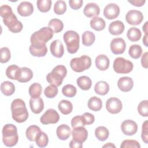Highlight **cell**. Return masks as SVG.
Here are the masks:
<instances>
[{
    "mask_svg": "<svg viewBox=\"0 0 148 148\" xmlns=\"http://www.w3.org/2000/svg\"><path fill=\"white\" fill-rule=\"evenodd\" d=\"M95 40V36L93 32L90 31H86L82 34V43L86 46H90Z\"/></svg>",
    "mask_w": 148,
    "mask_h": 148,
    "instance_id": "35",
    "label": "cell"
},
{
    "mask_svg": "<svg viewBox=\"0 0 148 148\" xmlns=\"http://www.w3.org/2000/svg\"><path fill=\"white\" fill-rule=\"evenodd\" d=\"M143 19L142 13L137 10H131L127 12L125 16L126 21L130 25H138L140 24Z\"/></svg>",
    "mask_w": 148,
    "mask_h": 148,
    "instance_id": "10",
    "label": "cell"
},
{
    "mask_svg": "<svg viewBox=\"0 0 148 148\" xmlns=\"http://www.w3.org/2000/svg\"><path fill=\"white\" fill-rule=\"evenodd\" d=\"M142 53V49L139 45H132L130 47L128 54L134 59L139 58Z\"/></svg>",
    "mask_w": 148,
    "mask_h": 148,
    "instance_id": "40",
    "label": "cell"
},
{
    "mask_svg": "<svg viewBox=\"0 0 148 148\" xmlns=\"http://www.w3.org/2000/svg\"><path fill=\"white\" fill-rule=\"evenodd\" d=\"M114 71L117 73H128L131 72L134 68L132 62L123 57L116 58L113 65Z\"/></svg>",
    "mask_w": 148,
    "mask_h": 148,
    "instance_id": "8",
    "label": "cell"
},
{
    "mask_svg": "<svg viewBox=\"0 0 148 148\" xmlns=\"http://www.w3.org/2000/svg\"><path fill=\"white\" fill-rule=\"evenodd\" d=\"M66 73V67L62 65H58L55 66L52 71L47 75L46 80L50 84L58 87L61 85Z\"/></svg>",
    "mask_w": 148,
    "mask_h": 148,
    "instance_id": "5",
    "label": "cell"
},
{
    "mask_svg": "<svg viewBox=\"0 0 148 148\" xmlns=\"http://www.w3.org/2000/svg\"><path fill=\"white\" fill-rule=\"evenodd\" d=\"M117 86L121 91L128 92L133 88V80L132 78L128 76L121 77L117 81Z\"/></svg>",
    "mask_w": 148,
    "mask_h": 148,
    "instance_id": "19",
    "label": "cell"
},
{
    "mask_svg": "<svg viewBox=\"0 0 148 148\" xmlns=\"http://www.w3.org/2000/svg\"><path fill=\"white\" fill-rule=\"evenodd\" d=\"M29 50L31 55L34 57H44L47 53V48L46 45L43 46H35L31 45Z\"/></svg>",
    "mask_w": 148,
    "mask_h": 148,
    "instance_id": "25",
    "label": "cell"
},
{
    "mask_svg": "<svg viewBox=\"0 0 148 148\" xmlns=\"http://www.w3.org/2000/svg\"><path fill=\"white\" fill-rule=\"evenodd\" d=\"M71 128L66 124H61L59 125L56 130L57 137L62 140H66L71 135Z\"/></svg>",
    "mask_w": 148,
    "mask_h": 148,
    "instance_id": "24",
    "label": "cell"
},
{
    "mask_svg": "<svg viewBox=\"0 0 148 148\" xmlns=\"http://www.w3.org/2000/svg\"><path fill=\"white\" fill-rule=\"evenodd\" d=\"M2 141L8 147L15 146L18 140L17 127L12 124H7L2 128Z\"/></svg>",
    "mask_w": 148,
    "mask_h": 148,
    "instance_id": "4",
    "label": "cell"
},
{
    "mask_svg": "<svg viewBox=\"0 0 148 148\" xmlns=\"http://www.w3.org/2000/svg\"><path fill=\"white\" fill-rule=\"evenodd\" d=\"M127 36L131 42H137L140 39L142 33L139 29L136 27H131L127 31Z\"/></svg>",
    "mask_w": 148,
    "mask_h": 148,
    "instance_id": "34",
    "label": "cell"
},
{
    "mask_svg": "<svg viewBox=\"0 0 148 148\" xmlns=\"http://www.w3.org/2000/svg\"><path fill=\"white\" fill-rule=\"evenodd\" d=\"M0 16L3 18L4 24L12 32L18 33L23 29V24L17 20L12 8L9 5H3L0 7Z\"/></svg>",
    "mask_w": 148,
    "mask_h": 148,
    "instance_id": "1",
    "label": "cell"
},
{
    "mask_svg": "<svg viewBox=\"0 0 148 148\" xmlns=\"http://www.w3.org/2000/svg\"><path fill=\"white\" fill-rule=\"evenodd\" d=\"M18 13L23 17H27L31 15L34 12L33 5L27 1L21 2L17 6Z\"/></svg>",
    "mask_w": 148,
    "mask_h": 148,
    "instance_id": "18",
    "label": "cell"
},
{
    "mask_svg": "<svg viewBox=\"0 0 148 148\" xmlns=\"http://www.w3.org/2000/svg\"><path fill=\"white\" fill-rule=\"evenodd\" d=\"M58 91V90L57 86L50 84L45 89L44 94L49 98H53L57 95Z\"/></svg>",
    "mask_w": 148,
    "mask_h": 148,
    "instance_id": "44",
    "label": "cell"
},
{
    "mask_svg": "<svg viewBox=\"0 0 148 148\" xmlns=\"http://www.w3.org/2000/svg\"><path fill=\"white\" fill-rule=\"evenodd\" d=\"M91 27L95 31H100L103 30L106 26V23L105 20L99 17H94L91 20L90 23Z\"/></svg>",
    "mask_w": 148,
    "mask_h": 148,
    "instance_id": "26",
    "label": "cell"
},
{
    "mask_svg": "<svg viewBox=\"0 0 148 148\" xmlns=\"http://www.w3.org/2000/svg\"><path fill=\"white\" fill-rule=\"evenodd\" d=\"M91 65V58L86 55L72 58L70 61L72 69L76 72H82L88 69Z\"/></svg>",
    "mask_w": 148,
    "mask_h": 148,
    "instance_id": "7",
    "label": "cell"
},
{
    "mask_svg": "<svg viewBox=\"0 0 148 148\" xmlns=\"http://www.w3.org/2000/svg\"><path fill=\"white\" fill-rule=\"evenodd\" d=\"M50 49L51 54L57 58L62 57L64 53L63 44L58 39L54 40L51 42L50 44Z\"/></svg>",
    "mask_w": 148,
    "mask_h": 148,
    "instance_id": "16",
    "label": "cell"
},
{
    "mask_svg": "<svg viewBox=\"0 0 148 148\" xmlns=\"http://www.w3.org/2000/svg\"><path fill=\"white\" fill-rule=\"evenodd\" d=\"M96 67L100 71H105L109 66V59L105 54L98 55L95 60Z\"/></svg>",
    "mask_w": 148,
    "mask_h": 148,
    "instance_id": "23",
    "label": "cell"
},
{
    "mask_svg": "<svg viewBox=\"0 0 148 148\" xmlns=\"http://www.w3.org/2000/svg\"><path fill=\"white\" fill-rule=\"evenodd\" d=\"M77 90L76 88L72 84H66L62 88V94L69 98H72L76 94Z\"/></svg>",
    "mask_w": 148,
    "mask_h": 148,
    "instance_id": "41",
    "label": "cell"
},
{
    "mask_svg": "<svg viewBox=\"0 0 148 148\" xmlns=\"http://www.w3.org/2000/svg\"><path fill=\"white\" fill-rule=\"evenodd\" d=\"M53 30L48 27H44L32 34L30 42L31 45L35 46H43L53 36Z\"/></svg>",
    "mask_w": 148,
    "mask_h": 148,
    "instance_id": "3",
    "label": "cell"
},
{
    "mask_svg": "<svg viewBox=\"0 0 148 148\" xmlns=\"http://www.w3.org/2000/svg\"><path fill=\"white\" fill-rule=\"evenodd\" d=\"M1 91L6 96H10L14 94L15 86L14 84L9 81H5L1 84Z\"/></svg>",
    "mask_w": 148,
    "mask_h": 148,
    "instance_id": "28",
    "label": "cell"
},
{
    "mask_svg": "<svg viewBox=\"0 0 148 148\" xmlns=\"http://www.w3.org/2000/svg\"><path fill=\"white\" fill-rule=\"evenodd\" d=\"M121 148H140V145L139 143L136 140L132 139H126L122 142L121 145Z\"/></svg>",
    "mask_w": 148,
    "mask_h": 148,
    "instance_id": "47",
    "label": "cell"
},
{
    "mask_svg": "<svg viewBox=\"0 0 148 148\" xmlns=\"http://www.w3.org/2000/svg\"><path fill=\"white\" fill-rule=\"evenodd\" d=\"M141 138L142 140L145 143H148V121L145 120L142 124Z\"/></svg>",
    "mask_w": 148,
    "mask_h": 148,
    "instance_id": "49",
    "label": "cell"
},
{
    "mask_svg": "<svg viewBox=\"0 0 148 148\" xmlns=\"http://www.w3.org/2000/svg\"><path fill=\"white\" fill-rule=\"evenodd\" d=\"M29 106L32 112L35 114L40 113L44 109V103L40 97L29 99Z\"/></svg>",
    "mask_w": 148,
    "mask_h": 148,
    "instance_id": "20",
    "label": "cell"
},
{
    "mask_svg": "<svg viewBox=\"0 0 148 148\" xmlns=\"http://www.w3.org/2000/svg\"><path fill=\"white\" fill-rule=\"evenodd\" d=\"M20 68L16 65H9L6 70V76L12 80H17V76Z\"/></svg>",
    "mask_w": 148,
    "mask_h": 148,
    "instance_id": "42",
    "label": "cell"
},
{
    "mask_svg": "<svg viewBox=\"0 0 148 148\" xmlns=\"http://www.w3.org/2000/svg\"><path fill=\"white\" fill-rule=\"evenodd\" d=\"M58 108L63 114L66 115L72 112L73 109V105L70 101L63 99L58 103Z\"/></svg>",
    "mask_w": 148,
    "mask_h": 148,
    "instance_id": "32",
    "label": "cell"
},
{
    "mask_svg": "<svg viewBox=\"0 0 148 148\" xmlns=\"http://www.w3.org/2000/svg\"><path fill=\"white\" fill-rule=\"evenodd\" d=\"M48 26L53 30V32L58 33L63 29L64 24L61 20L58 18H53L49 22Z\"/></svg>",
    "mask_w": 148,
    "mask_h": 148,
    "instance_id": "36",
    "label": "cell"
},
{
    "mask_svg": "<svg viewBox=\"0 0 148 148\" xmlns=\"http://www.w3.org/2000/svg\"><path fill=\"white\" fill-rule=\"evenodd\" d=\"M83 13L87 17L97 16H98L100 13V8L99 6L95 3H88L85 6L83 9Z\"/></svg>",
    "mask_w": 148,
    "mask_h": 148,
    "instance_id": "21",
    "label": "cell"
},
{
    "mask_svg": "<svg viewBox=\"0 0 148 148\" xmlns=\"http://www.w3.org/2000/svg\"><path fill=\"white\" fill-rule=\"evenodd\" d=\"M32 77L33 72L30 68L22 67L20 68L18 71L16 80L21 83H25L31 80Z\"/></svg>",
    "mask_w": 148,
    "mask_h": 148,
    "instance_id": "17",
    "label": "cell"
},
{
    "mask_svg": "<svg viewBox=\"0 0 148 148\" xmlns=\"http://www.w3.org/2000/svg\"><path fill=\"white\" fill-rule=\"evenodd\" d=\"M148 22L146 21L145 24L143 25V27H142V29L143 31V32H145V35H147L148 34Z\"/></svg>",
    "mask_w": 148,
    "mask_h": 148,
    "instance_id": "55",
    "label": "cell"
},
{
    "mask_svg": "<svg viewBox=\"0 0 148 148\" xmlns=\"http://www.w3.org/2000/svg\"><path fill=\"white\" fill-rule=\"evenodd\" d=\"M141 64L143 68L146 69L147 68L148 65H147V51L144 53L142 56Z\"/></svg>",
    "mask_w": 148,
    "mask_h": 148,
    "instance_id": "53",
    "label": "cell"
},
{
    "mask_svg": "<svg viewBox=\"0 0 148 148\" xmlns=\"http://www.w3.org/2000/svg\"><path fill=\"white\" fill-rule=\"evenodd\" d=\"M63 39L66 44L68 53L74 54L77 51L79 48L80 38L76 31L72 30L66 31L63 35Z\"/></svg>",
    "mask_w": 148,
    "mask_h": 148,
    "instance_id": "6",
    "label": "cell"
},
{
    "mask_svg": "<svg viewBox=\"0 0 148 148\" xmlns=\"http://www.w3.org/2000/svg\"><path fill=\"white\" fill-rule=\"evenodd\" d=\"M52 2L51 0H38L36 5L38 10L43 13L49 12L51 7Z\"/></svg>",
    "mask_w": 148,
    "mask_h": 148,
    "instance_id": "39",
    "label": "cell"
},
{
    "mask_svg": "<svg viewBox=\"0 0 148 148\" xmlns=\"http://www.w3.org/2000/svg\"><path fill=\"white\" fill-rule=\"evenodd\" d=\"M69 4L70 7L73 10H77L80 9L83 5L82 0H69Z\"/></svg>",
    "mask_w": 148,
    "mask_h": 148,
    "instance_id": "51",
    "label": "cell"
},
{
    "mask_svg": "<svg viewBox=\"0 0 148 148\" xmlns=\"http://www.w3.org/2000/svg\"><path fill=\"white\" fill-rule=\"evenodd\" d=\"M121 130L124 134L128 136H132L135 134L138 130V125L132 120H126L122 122Z\"/></svg>",
    "mask_w": 148,
    "mask_h": 148,
    "instance_id": "13",
    "label": "cell"
},
{
    "mask_svg": "<svg viewBox=\"0 0 148 148\" xmlns=\"http://www.w3.org/2000/svg\"><path fill=\"white\" fill-rule=\"evenodd\" d=\"M1 59L0 62L1 63H6L8 62L11 57L10 51L8 47H3L0 49Z\"/></svg>",
    "mask_w": 148,
    "mask_h": 148,
    "instance_id": "45",
    "label": "cell"
},
{
    "mask_svg": "<svg viewBox=\"0 0 148 148\" xmlns=\"http://www.w3.org/2000/svg\"><path fill=\"white\" fill-rule=\"evenodd\" d=\"M128 2L134 6H135L137 7H140L145 4V3L146 2V1L145 0H130V1H128Z\"/></svg>",
    "mask_w": 148,
    "mask_h": 148,
    "instance_id": "52",
    "label": "cell"
},
{
    "mask_svg": "<svg viewBox=\"0 0 148 148\" xmlns=\"http://www.w3.org/2000/svg\"><path fill=\"white\" fill-rule=\"evenodd\" d=\"M95 135L100 141L106 140L109 135V130L103 126H99L95 130Z\"/></svg>",
    "mask_w": 148,
    "mask_h": 148,
    "instance_id": "33",
    "label": "cell"
},
{
    "mask_svg": "<svg viewBox=\"0 0 148 148\" xmlns=\"http://www.w3.org/2000/svg\"><path fill=\"white\" fill-rule=\"evenodd\" d=\"M102 147H114V148H115L116 146L113 143L109 142V143H107L106 144L104 145Z\"/></svg>",
    "mask_w": 148,
    "mask_h": 148,
    "instance_id": "57",
    "label": "cell"
},
{
    "mask_svg": "<svg viewBox=\"0 0 148 148\" xmlns=\"http://www.w3.org/2000/svg\"><path fill=\"white\" fill-rule=\"evenodd\" d=\"M42 91V86L38 83H34L29 87V94L32 98H36L40 97Z\"/></svg>",
    "mask_w": 148,
    "mask_h": 148,
    "instance_id": "37",
    "label": "cell"
},
{
    "mask_svg": "<svg viewBox=\"0 0 148 148\" xmlns=\"http://www.w3.org/2000/svg\"><path fill=\"white\" fill-rule=\"evenodd\" d=\"M66 10V5L65 1L59 0L56 1L54 6V12L58 14H63Z\"/></svg>",
    "mask_w": 148,
    "mask_h": 148,
    "instance_id": "43",
    "label": "cell"
},
{
    "mask_svg": "<svg viewBox=\"0 0 148 148\" xmlns=\"http://www.w3.org/2000/svg\"><path fill=\"white\" fill-rule=\"evenodd\" d=\"M82 116H83L85 125H90L94 122V120H95L94 116L90 113H88V112L84 113L82 114Z\"/></svg>",
    "mask_w": 148,
    "mask_h": 148,
    "instance_id": "50",
    "label": "cell"
},
{
    "mask_svg": "<svg viewBox=\"0 0 148 148\" xmlns=\"http://www.w3.org/2000/svg\"><path fill=\"white\" fill-rule=\"evenodd\" d=\"M88 108L94 112L100 110L102 107V102L100 98L97 97H91L87 103Z\"/></svg>",
    "mask_w": 148,
    "mask_h": 148,
    "instance_id": "27",
    "label": "cell"
},
{
    "mask_svg": "<svg viewBox=\"0 0 148 148\" xmlns=\"http://www.w3.org/2000/svg\"><path fill=\"white\" fill-rule=\"evenodd\" d=\"M10 109L12 118L15 121L21 123L27 120L28 112L24 101L21 99H14L11 103Z\"/></svg>",
    "mask_w": 148,
    "mask_h": 148,
    "instance_id": "2",
    "label": "cell"
},
{
    "mask_svg": "<svg viewBox=\"0 0 148 148\" xmlns=\"http://www.w3.org/2000/svg\"><path fill=\"white\" fill-rule=\"evenodd\" d=\"M121 101L116 97L109 98L106 102V109L111 114H117L122 110Z\"/></svg>",
    "mask_w": 148,
    "mask_h": 148,
    "instance_id": "11",
    "label": "cell"
},
{
    "mask_svg": "<svg viewBox=\"0 0 148 148\" xmlns=\"http://www.w3.org/2000/svg\"><path fill=\"white\" fill-rule=\"evenodd\" d=\"M35 141L38 146L40 147H45L49 143L48 136L44 132L40 131L36 136Z\"/></svg>",
    "mask_w": 148,
    "mask_h": 148,
    "instance_id": "38",
    "label": "cell"
},
{
    "mask_svg": "<svg viewBox=\"0 0 148 148\" xmlns=\"http://www.w3.org/2000/svg\"><path fill=\"white\" fill-rule=\"evenodd\" d=\"M125 27L124 23L120 20H116L112 22L109 25V31L110 34L113 35H119L121 34Z\"/></svg>",
    "mask_w": 148,
    "mask_h": 148,
    "instance_id": "22",
    "label": "cell"
},
{
    "mask_svg": "<svg viewBox=\"0 0 148 148\" xmlns=\"http://www.w3.org/2000/svg\"><path fill=\"white\" fill-rule=\"evenodd\" d=\"M69 146L71 148H82L83 147L82 143L79 142L76 140H75L74 139H72L70 142Z\"/></svg>",
    "mask_w": 148,
    "mask_h": 148,
    "instance_id": "54",
    "label": "cell"
},
{
    "mask_svg": "<svg viewBox=\"0 0 148 148\" xmlns=\"http://www.w3.org/2000/svg\"><path fill=\"white\" fill-rule=\"evenodd\" d=\"M94 91L97 94L105 95L109 91V85L105 81H99L94 86Z\"/></svg>",
    "mask_w": 148,
    "mask_h": 148,
    "instance_id": "29",
    "label": "cell"
},
{
    "mask_svg": "<svg viewBox=\"0 0 148 148\" xmlns=\"http://www.w3.org/2000/svg\"><path fill=\"white\" fill-rule=\"evenodd\" d=\"M71 134L73 139L82 143L86 140L88 137V132L84 127L73 128Z\"/></svg>",
    "mask_w": 148,
    "mask_h": 148,
    "instance_id": "15",
    "label": "cell"
},
{
    "mask_svg": "<svg viewBox=\"0 0 148 148\" xmlns=\"http://www.w3.org/2000/svg\"><path fill=\"white\" fill-rule=\"evenodd\" d=\"M120 14L119 6L113 3L108 4L103 9V15L108 20H113L119 16Z\"/></svg>",
    "mask_w": 148,
    "mask_h": 148,
    "instance_id": "14",
    "label": "cell"
},
{
    "mask_svg": "<svg viewBox=\"0 0 148 148\" xmlns=\"http://www.w3.org/2000/svg\"><path fill=\"white\" fill-rule=\"evenodd\" d=\"M40 131L41 130L38 126L36 125H30L26 130V137L29 140L34 141Z\"/></svg>",
    "mask_w": 148,
    "mask_h": 148,
    "instance_id": "30",
    "label": "cell"
},
{
    "mask_svg": "<svg viewBox=\"0 0 148 148\" xmlns=\"http://www.w3.org/2000/svg\"><path fill=\"white\" fill-rule=\"evenodd\" d=\"M85 125L84 120L82 116H76L71 120V126L72 128L77 127H84Z\"/></svg>",
    "mask_w": 148,
    "mask_h": 148,
    "instance_id": "48",
    "label": "cell"
},
{
    "mask_svg": "<svg viewBox=\"0 0 148 148\" xmlns=\"http://www.w3.org/2000/svg\"><path fill=\"white\" fill-rule=\"evenodd\" d=\"M77 84L83 90H89L92 85V81L91 79L87 76H82L79 77L77 80Z\"/></svg>",
    "mask_w": 148,
    "mask_h": 148,
    "instance_id": "31",
    "label": "cell"
},
{
    "mask_svg": "<svg viewBox=\"0 0 148 148\" xmlns=\"http://www.w3.org/2000/svg\"><path fill=\"white\" fill-rule=\"evenodd\" d=\"M110 47L112 52L114 54H123L126 48L125 40L121 38H116L112 39L110 44Z\"/></svg>",
    "mask_w": 148,
    "mask_h": 148,
    "instance_id": "12",
    "label": "cell"
},
{
    "mask_svg": "<svg viewBox=\"0 0 148 148\" xmlns=\"http://www.w3.org/2000/svg\"><path fill=\"white\" fill-rule=\"evenodd\" d=\"M147 36H148L147 35H145L143 36V40H142L143 43V45H144L146 47H147V46H148V45H147V43H148V42H147Z\"/></svg>",
    "mask_w": 148,
    "mask_h": 148,
    "instance_id": "56",
    "label": "cell"
},
{
    "mask_svg": "<svg viewBox=\"0 0 148 148\" xmlns=\"http://www.w3.org/2000/svg\"><path fill=\"white\" fill-rule=\"evenodd\" d=\"M138 112L143 117L148 116V101L143 100L141 101L138 106Z\"/></svg>",
    "mask_w": 148,
    "mask_h": 148,
    "instance_id": "46",
    "label": "cell"
},
{
    "mask_svg": "<svg viewBox=\"0 0 148 148\" xmlns=\"http://www.w3.org/2000/svg\"><path fill=\"white\" fill-rule=\"evenodd\" d=\"M59 120V114L53 109H47L40 118V123L45 125L49 124H56L58 122Z\"/></svg>",
    "mask_w": 148,
    "mask_h": 148,
    "instance_id": "9",
    "label": "cell"
}]
</instances>
